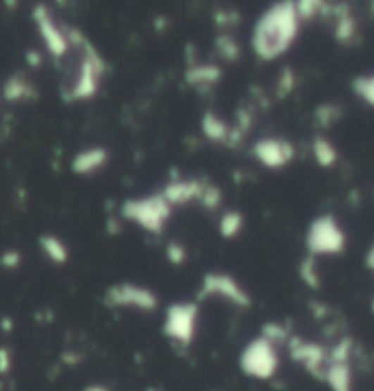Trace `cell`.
<instances>
[{
  "mask_svg": "<svg viewBox=\"0 0 374 391\" xmlns=\"http://www.w3.org/2000/svg\"><path fill=\"white\" fill-rule=\"evenodd\" d=\"M166 252V260L172 263V266H183L185 261H187V247H185L183 243L179 242H170L165 249Z\"/></svg>",
  "mask_w": 374,
  "mask_h": 391,
  "instance_id": "obj_25",
  "label": "cell"
},
{
  "mask_svg": "<svg viewBox=\"0 0 374 391\" xmlns=\"http://www.w3.org/2000/svg\"><path fill=\"white\" fill-rule=\"evenodd\" d=\"M301 17L296 0H276L258 18L250 33V48L261 63H274L285 57L298 41Z\"/></svg>",
  "mask_w": 374,
  "mask_h": 391,
  "instance_id": "obj_1",
  "label": "cell"
},
{
  "mask_svg": "<svg viewBox=\"0 0 374 391\" xmlns=\"http://www.w3.org/2000/svg\"><path fill=\"white\" fill-rule=\"evenodd\" d=\"M352 92H354L358 99L363 101L370 108H374V73L358 75L352 81Z\"/></svg>",
  "mask_w": 374,
  "mask_h": 391,
  "instance_id": "obj_21",
  "label": "cell"
},
{
  "mask_svg": "<svg viewBox=\"0 0 374 391\" xmlns=\"http://www.w3.org/2000/svg\"><path fill=\"white\" fill-rule=\"evenodd\" d=\"M311 154L314 161L323 168L335 167L336 161H338V149L325 135H314V139L311 143Z\"/></svg>",
  "mask_w": 374,
  "mask_h": 391,
  "instance_id": "obj_18",
  "label": "cell"
},
{
  "mask_svg": "<svg viewBox=\"0 0 374 391\" xmlns=\"http://www.w3.org/2000/svg\"><path fill=\"white\" fill-rule=\"evenodd\" d=\"M335 35L339 42H343V44H349V42L354 39V35H356V24H354V18L351 17V13H349L347 9H343V11L338 13Z\"/></svg>",
  "mask_w": 374,
  "mask_h": 391,
  "instance_id": "obj_22",
  "label": "cell"
},
{
  "mask_svg": "<svg viewBox=\"0 0 374 391\" xmlns=\"http://www.w3.org/2000/svg\"><path fill=\"white\" fill-rule=\"evenodd\" d=\"M112 159V154L106 147L103 144H92V147H86V149H80L79 152L72 158V172L80 178H89V175H95L99 172H103L108 167V163Z\"/></svg>",
  "mask_w": 374,
  "mask_h": 391,
  "instance_id": "obj_13",
  "label": "cell"
},
{
  "mask_svg": "<svg viewBox=\"0 0 374 391\" xmlns=\"http://www.w3.org/2000/svg\"><path fill=\"white\" fill-rule=\"evenodd\" d=\"M206 183L208 181L197 180V178H175V180H170L159 192L174 209L187 207L194 203L199 205Z\"/></svg>",
  "mask_w": 374,
  "mask_h": 391,
  "instance_id": "obj_12",
  "label": "cell"
},
{
  "mask_svg": "<svg viewBox=\"0 0 374 391\" xmlns=\"http://www.w3.org/2000/svg\"><path fill=\"white\" fill-rule=\"evenodd\" d=\"M199 316V302H175L166 307L165 318H163V333L177 346H190L197 337Z\"/></svg>",
  "mask_w": 374,
  "mask_h": 391,
  "instance_id": "obj_6",
  "label": "cell"
},
{
  "mask_svg": "<svg viewBox=\"0 0 374 391\" xmlns=\"http://www.w3.org/2000/svg\"><path fill=\"white\" fill-rule=\"evenodd\" d=\"M201 134L206 141L214 144H225V147H234V132L232 125L219 116L214 110H205L199 119Z\"/></svg>",
  "mask_w": 374,
  "mask_h": 391,
  "instance_id": "obj_15",
  "label": "cell"
},
{
  "mask_svg": "<svg viewBox=\"0 0 374 391\" xmlns=\"http://www.w3.org/2000/svg\"><path fill=\"white\" fill-rule=\"evenodd\" d=\"M239 368L249 378L270 380L280 368V346L259 333L241 351Z\"/></svg>",
  "mask_w": 374,
  "mask_h": 391,
  "instance_id": "obj_4",
  "label": "cell"
},
{
  "mask_svg": "<svg viewBox=\"0 0 374 391\" xmlns=\"http://www.w3.org/2000/svg\"><path fill=\"white\" fill-rule=\"evenodd\" d=\"M245 229V216L243 212L230 209L225 211L218 220V232L221 234V238L225 240H236Z\"/></svg>",
  "mask_w": 374,
  "mask_h": 391,
  "instance_id": "obj_19",
  "label": "cell"
},
{
  "mask_svg": "<svg viewBox=\"0 0 374 391\" xmlns=\"http://www.w3.org/2000/svg\"><path fill=\"white\" fill-rule=\"evenodd\" d=\"M339 117V110L338 106H335V104H321V106H318L316 110V119H318V125L320 126H330L335 125L336 121H338Z\"/></svg>",
  "mask_w": 374,
  "mask_h": 391,
  "instance_id": "obj_26",
  "label": "cell"
},
{
  "mask_svg": "<svg viewBox=\"0 0 374 391\" xmlns=\"http://www.w3.org/2000/svg\"><path fill=\"white\" fill-rule=\"evenodd\" d=\"M308 256H336L345 249V232L335 216L321 214L314 218L305 232Z\"/></svg>",
  "mask_w": 374,
  "mask_h": 391,
  "instance_id": "obj_7",
  "label": "cell"
},
{
  "mask_svg": "<svg viewBox=\"0 0 374 391\" xmlns=\"http://www.w3.org/2000/svg\"><path fill=\"white\" fill-rule=\"evenodd\" d=\"M11 369V353L8 347H0V375H6Z\"/></svg>",
  "mask_w": 374,
  "mask_h": 391,
  "instance_id": "obj_28",
  "label": "cell"
},
{
  "mask_svg": "<svg viewBox=\"0 0 374 391\" xmlns=\"http://www.w3.org/2000/svg\"><path fill=\"white\" fill-rule=\"evenodd\" d=\"M104 302L112 309L135 311V313H154L159 306V297L148 285L135 282H119L106 289Z\"/></svg>",
  "mask_w": 374,
  "mask_h": 391,
  "instance_id": "obj_8",
  "label": "cell"
},
{
  "mask_svg": "<svg viewBox=\"0 0 374 391\" xmlns=\"http://www.w3.org/2000/svg\"><path fill=\"white\" fill-rule=\"evenodd\" d=\"M2 97L6 103H30L37 97V88L24 73H13L2 85Z\"/></svg>",
  "mask_w": 374,
  "mask_h": 391,
  "instance_id": "obj_16",
  "label": "cell"
},
{
  "mask_svg": "<svg viewBox=\"0 0 374 391\" xmlns=\"http://www.w3.org/2000/svg\"><path fill=\"white\" fill-rule=\"evenodd\" d=\"M148 391H154V390H148Z\"/></svg>",
  "mask_w": 374,
  "mask_h": 391,
  "instance_id": "obj_31",
  "label": "cell"
},
{
  "mask_svg": "<svg viewBox=\"0 0 374 391\" xmlns=\"http://www.w3.org/2000/svg\"><path fill=\"white\" fill-rule=\"evenodd\" d=\"M32 18L40 41H42V46H44L46 54L54 58V61H57V63L66 61L68 55H70V50H72L70 48V39H68L66 33V24H58L55 20L54 13L44 4H37L33 8Z\"/></svg>",
  "mask_w": 374,
  "mask_h": 391,
  "instance_id": "obj_9",
  "label": "cell"
},
{
  "mask_svg": "<svg viewBox=\"0 0 374 391\" xmlns=\"http://www.w3.org/2000/svg\"><path fill=\"white\" fill-rule=\"evenodd\" d=\"M299 276H301L303 283L308 287H318L320 285V273L316 267V258L307 256L299 266Z\"/></svg>",
  "mask_w": 374,
  "mask_h": 391,
  "instance_id": "obj_24",
  "label": "cell"
},
{
  "mask_svg": "<svg viewBox=\"0 0 374 391\" xmlns=\"http://www.w3.org/2000/svg\"><path fill=\"white\" fill-rule=\"evenodd\" d=\"M296 8L301 20H312L325 11V0H296Z\"/></svg>",
  "mask_w": 374,
  "mask_h": 391,
  "instance_id": "obj_23",
  "label": "cell"
},
{
  "mask_svg": "<svg viewBox=\"0 0 374 391\" xmlns=\"http://www.w3.org/2000/svg\"><path fill=\"white\" fill-rule=\"evenodd\" d=\"M221 79H223V70L214 63H194L185 72L187 85L199 94L214 90Z\"/></svg>",
  "mask_w": 374,
  "mask_h": 391,
  "instance_id": "obj_14",
  "label": "cell"
},
{
  "mask_svg": "<svg viewBox=\"0 0 374 391\" xmlns=\"http://www.w3.org/2000/svg\"><path fill=\"white\" fill-rule=\"evenodd\" d=\"M85 391H110V390H106V387H104V386H99V384H95V386L86 387Z\"/></svg>",
  "mask_w": 374,
  "mask_h": 391,
  "instance_id": "obj_30",
  "label": "cell"
},
{
  "mask_svg": "<svg viewBox=\"0 0 374 391\" xmlns=\"http://www.w3.org/2000/svg\"><path fill=\"white\" fill-rule=\"evenodd\" d=\"M285 346L290 359L294 360L296 364L301 366L307 373L320 378L325 377L329 356H327V351L321 346H318L316 342L305 340V338H299L296 335H290Z\"/></svg>",
  "mask_w": 374,
  "mask_h": 391,
  "instance_id": "obj_11",
  "label": "cell"
},
{
  "mask_svg": "<svg viewBox=\"0 0 374 391\" xmlns=\"http://www.w3.org/2000/svg\"><path fill=\"white\" fill-rule=\"evenodd\" d=\"M172 214H174V207L166 201L161 192L128 198L120 205L123 220L154 236L165 232L172 220Z\"/></svg>",
  "mask_w": 374,
  "mask_h": 391,
  "instance_id": "obj_3",
  "label": "cell"
},
{
  "mask_svg": "<svg viewBox=\"0 0 374 391\" xmlns=\"http://www.w3.org/2000/svg\"><path fill=\"white\" fill-rule=\"evenodd\" d=\"M367 266H369V269L374 273V247L370 249L369 254H367Z\"/></svg>",
  "mask_w": 374,
  "mask_h": 391,
  "instance_id": "obj_29",
  "label": "cell"
},
{
  "mask_svg": "<svg viewBox=\"0 0 374 391\" xmlns=\"http://www.w3.org/2000/svg\"><path fill=\"white\" fill-rule=\"evenodd\" d=\"M66 33L70 39V48L75 51V63L70 64L61 82V97L70 104L88 103L97 97L103 88L106 63L94 42L80 30L66 26Z\"/></svg>",
  "mask_w": 374,
  "mask_h": 391,
  "instance_id": "obj_2",
  "label": "cell"
},
{
  "mask_svg": "<svg viewBox=\"0 0 374 391\" xmlns=\"http://www.w3.org/2000/svg\"><path fill=\"white\" fill-rule=\"evenodd\" d=\"M20 254L17 251H6L2 256H0V266L6 267V269H15V267L20 266Z\"/></svg>",
  "mask_w": 374,
  "mask_h": 391,
  "instance_id": "obj_27",
  "label": "cell"
},
{
  "mask_svg": "<svg viewBox=\"0 0 374 391\" xmlns=\"http://www.w3.org/2000/svg\"><path fill=\"white\" fill-rule=\"evenodd\" d=\"M39 247L46 260L54 266H64L70 260V247L57 234H42L39 238Z\"/></svg>",
  "mask_w": 374,
  "mask_h": 391,
  "instance_id": "obj_17",
  "label": "cell"
},
{
  "mask_svg": "<svg viewBox=\"0 0 374 391\" xmlns=\"http://www.w3.org/2000/svg\"><path fill=\"white\" fill-rule=\"evenodd\" d=\"M252 158L267 170H283L294 161L296 147L281 135H265L252 144Z\"/></svg>",
  "mask_w": 374,
  "mask_h": 391,
  "instance_id": "obj_10",
  "label": "cell"
},
{
  "mask_svg": "<svg viewBox=\"0 0 374 391\" xmlns=\"http://www.w3.org/2000/svg\"><path fill=\"white\" fill-rule=\"evenodd\" d=\"M216 50H218L219 58H223L227 63H236L237 58L241 57L239 42L230 33H221L216 39Z\"/></svg>",
  "mask_w": 374,
  "mask_h": 391,
  "instance_id": "obj_20",
  "label": "cell"
},
{
  "mask_svg": "<svg viewBox=\"0 0 374 391\" xmlns=\"http://www.w3.org/2000/svg\"><path fill=\"white\" fill-rule=\"evenodd\" d=\"M219 300L237 309H249L252 306L250 292L245 285L232 276L230 273L223 271H210L201 278L199 289H197V302Z\"/></svg>",
  "mask_w": 374,
  "mask_h": 391,
  "instance_id": "obj_5",
  "label": "cell"
}]
</instances>
